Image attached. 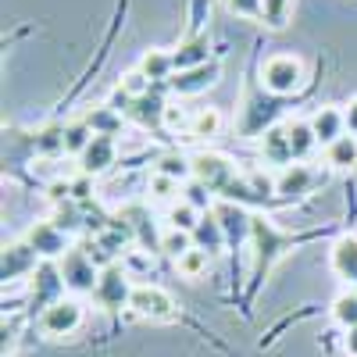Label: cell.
<instances>
[{
    "instance_id": "9c48e42d",
    "label": "cell",
    "mask_w": 357,
    "mask_h": 357,
    "mask_svg": "<svg viewBox=\"0 0 357 357\" xmlns=\"http://www.w3.org/2000/svg\"><path fill=\"white\" fill-rule=\"evenodd\" d=\"M215 218L222 222V232H225V240L232 247H240V243H250V229H254V215H247V207L243 204H232V200H218L215 207Z\"/></svg>"
},
{
    "instance_id": "ba28073f",
    "label": "cell",
    "mask_w": 357,
    "mask_h": 357,
    "mask_svg": "<svg viewBox=\"0 0 357 357\" xmlns=\"http://www.w3.org/2000/svg\"><path fill=\"white\" fill-rule=\"evenodd\" d=\"M25 243L40 254V261H61V257L72 250L68 232H65V229H57L54 222H36L33 229L25 232Z\"/></svg>"
},
{
    "instance_id": "603a6c76",
    "label": "cell",
    "mask_w": 357,
    "mask_h": 357,
    "mask_svg": "<svg viewBox=\"0 0 357 357\" xmlns=\"http://www.w3.org/2000/svg\"><path fill=\"white\" fill-rule=\"evenodd\" d=\"M325 165L336 168V172H350L357 168V136H340L333 146H325Z\"/></svg>"
},
{
    "instance_id": "44dd1931",
    "label": "cell",
    "mask_w": 357,
    "mask_h": 357,
    "mask_svg": "<svg viewBox=\"0 0 357 357\" xmlns=\"http://www.w3.org/2000/svg\"><path fill=\"white\" fill-rule=\"evenodd\" d=\"M282 129H286V136H289L293 158H296V161L311 158V151L318 146V139H314V129H311V122H304V118H286V122H282Z\"/></svg>"
},
{
    "instance_id": "277c9868",
    "label": "cell",
    "mask_w": 357,
    "mask_h": 357,
    "mask_svg": "<svg viewBox=\"0 0 357 357\" xmlns=\"http://www.w3.org/2000/svg\"><path fill=\"white\" fill-rule=\"evenodd\" d=\"M82 321H86L82 301L79 296H61L57 304L40 311V333L50 340H65V336H75L82 329Z\"/></svg>"
},
{
    "instance_id": "74e56055",
    "label": "cell",
    "mask_w": 357,
    "mask_h": 357,
    "mask_svg": "<svg viewBox=\"0 0 357 357\" xmlns=\"http://www.w3.org/2000/svg\"><path fill=\"white\" fill-rule=\"evenodd\" d=\"M343 350H347L350 357H357V325H350V329H347V336H343Z\"/></svg>"
},
{
    "instance_id": "e575fe53",
    "label": "cell",
    "mask_w": 357,
    "mask_h": 357,
    "mask_svg": "<svg viewBox=\"0 0 357 357\" xmlns=\"http://www.w3.org/2000/svg\"><path fill=\"white\" fill-rule=\"evenodd\" d=\"M57 229H65V232H75L79 229V222H82V215H79V207H75V200H65L61 207H57V215L50 218Z\"/></svg>"
},
{
    "instance_id": "4316f807",
    "label": "cell",
    "mask_w": 357,
    "mask_h": 357,
    "mask_svg": "<svg viewBox=\"0 0 357 357\" xmlns=\"http://www.w3.org/2000/svg\"><path fill=\"white\" fill-rule=\"evenodd\" d=\"M165 222H168V229H178V232H190L193 236V229L200 222V211H197L193 204H186V200H175V204H168Z\"/></svg>"
},
{
    "instance_id": "1f68e13d",
    "label": "cell",
    "mask_w": 357,
    "mask_h": 357,
    "mask_svg": "<svg viewBox=\"0 0 357 357\" xmlns=\"http://www.w3.org/2000/svg\"><path fill=\"white\" fill-rule=\"evenodd\" d=\"M289 11H293V0H261V22L268 29H282L289 22Z\"/></svg>"
},
{
    "instance_id": "484cf974",
    "label": "cell",
    "mask_w": 357,
    "mask_h": 357,
    "mask_svg": "<svg viewBox=\"0 0 357 357\" xmlns=\"http://www.w3.org/2000/svg\"><path fill=\"white\" fill-rule=\"evenodd\" d=\"M154 172L175 178V183H190V178H193V161L186 154H178V151H168V154L158 158V168Z\"/></svg>"
},
{
    "instance_id": "5bb4252c",
    "label": "cell",
    "mask_w": 357,
    "mask_h": 357,
    "mask_svg": "<svg viewBox=\"0 0 357 357\" xmlns=\"http://www.w3.org/2000/svg\"><path fill=\"white\" fill-rule=\"evenodd\" d=\"M122 114H126V118H132L136 126L151 129V126H161L165 118H168V104H165V97L158 93V89H151V93H143V97L129 100Z\"/></svg>"
},
{
    "instance_id": "cb8c5ba5",
    "label": "cell",
    "mask_w": 357,
    "mask_h": 357,
    "mask_svg": "<svg viewBox=\"0 0 357 357\" xmlns=\"http://www.w3.org/2000/svg\"><path fill=\"white\" fill-rule=\"evenodd\" d=\"M122 118H126L122 111H114L111 104H100V107H89L82 122L93 129V136H114L118 129H122Z\"/></svg>"
},
{
    "instance_id": "836d02e7",
    "label": "cell",
    "mask_w": 357,
    "mask_h": 357,
    "mask_svg": "<svg viewBox=\"0 0 357 357\" xmlns=\"http://www.w3.org/2000/svg\"><path fill=\"white\" fill-rule=\"evenodd\" d=\"M211 197H215V193L207 190L204 183H197V178H190V183L183 186V200H186V204H193L200 215H207V211L215 207V200H211Z\"/></svg>"
},
{
    "instance_id": "d590c367",
    "label": "cell",
    "mask_w": 357,
    "mask_h": 357,
    "mask_svg": "<svg viewBox=\"0 0 357 357\" xmlns=\"http://www.w3.org/2000/svg\"><path fill=\"white\" fill-rule=\"evenodd\" d=\"M232 15H243V18H261V0H225Z\"/></svg>"
},
{
    "instance_id": "f1b7e54d",
    "label": "cell",
    "mask_w": 357,
    "mask_h": 357,
    "mask_svg": "<svg viewBox=\"0 0 357 357\" xmlns=\"http://www.w3.org/2000/svg\"><path fill=\"white\" fill-rule=\"evenodd\" d=\"M93 143V129H89L82 118L79 122H68L65 126V154H72V158H82V151Z\"/></svg>"
},
{
    "instance_id": "8d00e7d4",
    "label": "cell",
    "mask_w": 357,
    "mask_h": 357,
    "mask_svg": "<svg viewBox=\"0 0 357 357\" xmlns=\"http://www.w3.org/2000/svg\"><path fill=\"white\" fill-rule=\"evenodd\" d=\"M343 118H347V132H350V136H357V97H354V100L347 104Z\"/></svg>"
},
{
    "instance_id": "d4e9b609",
    "label": "cell",
    "mask_w": 357,
    "mask_h": 357,
    "mask_svg": "<svg viewBox=\"0 0 357 357\" xmlns=\"http://www.w3.org/2000/svg\"><path fill=\"white\" fill-rule=\"evenodd\" d=\"M139 72L151 79V82H172L175 61H172L168 50H146V54L139 57Z\"/></svg>"
},
{
    "instance_id": "3957f363",
    "label": "cell",
    "mask_w": 357,
    "mask_h": 357,
    "mask_svg": "<svg viewBox=\"0 0 357 357\" xmlns=\"http://www.w3.org/2000/svg\"><path fill=\"white\" fill-rule=\"evenodd\" d=\"M57 268H61L65 289H72L75 296L93 293V289H97V282H100V264L93 261V254L82 250V247H72L61 261H57Z\"/></svg>"
},
{
    "instance_id": "7c38bea8",
    "label": "cell",
    "mask_w": 357,
    "mask_h": 357,
    "mask_svg": "<svg viewBox=\"0 0 357 357\" xmlns=\"http://www.w3.org/2000/svg\"><path fill=\"white\" fill-rule=\"evenodd\" d=\"M36 268H40V254L29 247L25 240L4 247V261H0V279H4V282H15V279L33 275Z\"/></svg>"
},
{
    "instance_id": "ffe728a7",
    "label": "cell",
    "mask_w": 357,
    "mask_h": 357,
    "mask_svg": "<svg viewBox=\"0 0 357 357\" xmlns=\"http://www.w3.org/2000/svg\"><path fill=\"white\" fill-rule=\"evenodd\" d=\"M225 232H222V222L215 218V211H207V215H200V222H197V229H193V247L197 250H207V254H222L225 250Z\"/></svg>"
},
{
    "instance_id": "d6a6232c",
    "label": "cell",
    "mask_w": 357,
    "mask_h": 357,
    "mask_svg": "<svg viewBox=\"0 0 357 357\" xmlns=\"http://www.w3.org/2000/svg\"><path fill=\"white\" fill-rule=\"evenodd\" d=\"M186 250H193V236L190 232H178V229H165L161 232V254H168L172 261H178Z\"/></svg>"
},
{
    "instance_id": "d6986e66",
    "label": "cell",
    "mask_w": 357,
    "mask_h": 357,
    "mask_svg": "<svg viewBox=\"0 0 357 357\" xmlns=\"http://www.w3.org/2000/svg\"><path fill=\"white\" fill-rule=\"evenodd\" d=\"M172 61H175V72H186V68H197V65L215 61V57H211V40H207V33H197V36H190L186 43H178V50L172 54Z\"/></svg>"
},
{
    "instance_id": "9a60e30c",
    "label": "cell",
    "mask_w": 357,
    "mask_h": 357,
    "mask_svg": "<svg viewBox=\"0 0 357 357\" xmlns=\"http://www.w3.org/2000/svg\"><path fill=\"white\" fill-rule=\"evenodd\" d=\"M118 161V143H114V136H93V143L82 151V158H79V165H82V175H104L111 165Z\"/></svg>"
},
{
    "instance_id": "52a82bcc",
    "label": "cell",
    "mask_w": 357,
    "mask_h": 357,
    "mask_svg": "<svg viewBox=\"0 0 357 357\" xmlns=\"http://www.w3.org/2000/svg\"><path fill=\"white\" fill-rule=\"evenodd\" d=\"M129 311L136 318H151V321H168L175 318V301H172V293L154 286V282H143L132 289V301H129Z\"/></svg>"
},
{
    "instance_id": "8992f818",
    "label": "cell",
    "mask_w": 357,
    "mask_h": 357,
    "mask_svg": "<svg viewBox=\"0 0 357 357\" xmlns=\"http://www.w3.org/2000/svg\"><path fill=\"white\" fill-rule=\"evenodd\" d=\"M190 161H193V178L204 183L215 197H222L236 178H240V175H236V165L225 154H218V151H197Z\"/></svg>"
},
{
    "instance_id": "e0dca14e",
    "label": "cell",
    "mask_w": 357,
    "mask_h": 357,
    "mask_svg": "<svg viewBox=\"0 0 357 357\" xmlns=\"http://www.w3.org/2000/svg\"><path fill=\"white\" fill-rule=\"evenodd\" d=\"M261 158H264V165H275V168H289V165H296L293 146H289V136H286L282 126H272V129L261 136Z\"/></svg>"
},
{
    "instance_id": "2e32d148",
    "label": "cell",
    "mask_w": 357,
    "mask_h": 357,
    "mask_svg": "<svg viewBox=\"0 0 357 357\" xmlns=\"http://www.w3.org/2000/svg\"><path fill=\"white\" fill-rule=\"evenodd\" d=\"M311 129H314L318 146H333L340 136H347V118L340 107H318L311 114Z\"/></svg>"
},
{
    "instance_id": "4fadbf2b",
    "label": "cell",
    "mask_w": 357,
    "mask_h": 357,
    "mask_svg": "<svg viewBox=\"0 0 357 357\" xmlns=\"http://www.w3.org/2000/svg\"><path fill=\"white\" fill-rule=\"evenodd\" d=\"M222 75V65L218 61H207V65H197V68H186V72H175L172 75V89L178 97H193V93H204L207 86H215Z\"/></svg>"
},
{
    "instance_id": "30bf717a",
    "label": "cell",
    "mask_w": 357,
    "mask_h": 357,
    "mask_svg": "<svg viewBox=\"0 0 357 357\" xmlns=\"http://www.w3.org/2000/svg\"><path fill=\"white\" fill-rule=\"evenodd\" d=\"M65 296V279H61V268L43 261L36 268V275H33V307L47 311L50 304H57Z\"/></svg>"
},
{
    "instance_id": "ac0fdd59",
    "label": "cell",
    "mask_w": 357,
    "mask_h": 357,
    "mask_svg": "<svg viewBox=\"0 0 357 357\" xmlns=\"http://www.w3.org/2000/svg\"><path fill=\"white\" fill-rule=\"evenodd\" d=\"M329 261H333V272L340 279H347L350 289H357V236H350V232L340 236V240L333 243Z\"/></svg>"
},
{
    "instance_id": "5b68a950",
    "label": "cell",
    "mask_w": 357,
    "mask_h": 357,
    "mask_svg": "<svg viewBox=\"0 0 357 357\" xmlns=\"http://www.w3.org/2000/svg\"><path fill=\"white\" fill-rule=\"evenodd\" d=\"M132 275H129V268L126 264H107V268H100V282H97V289H93V301L104 307V311H122V307H129V301H132Z\"/></svg>"
},
{
    "instance_id": "f546056e",
    "label": "cell",
    "mask_w": 357,
    "mask_h": 357,
    "mask_svg": "<svg viewBox=\"0 0 357 357\" xmlns=\"http://www.w3.org/2000/svg\"><path fill=\"white\" fill-rule=\"evenodd\" d=\"M146 190H151L154 200H165V204H175V200H183V183H175V178L154 172L151 175V183H146Z\"/></svg>"
},
{
    "instance_id": "83f0119b",
    "label": "cell",
    "mask_w": 357,
    "mask_h": 357,
    "mask_svg": "<svg viewBox=\"0 0 357 357\" xmlns=\"http://www.w3.org/2000/svg\"><path fill=\"white\" fill-rule=\"evenodd\" d=\"M207 268H211V254L207 250H186L183 257L175 261V272L183 275V279H204L207 275Z\"/></svg>"
},
{
    "instance_id": "7402d4cb",
    "label": "cell",
    "mask_w": 357,
    "mask_h": 357,
    "mask_svg": "<svg viewBox=\"0 0 357 357\" xmlns=\"http://www.w3.org/2000/svg\"><path fill=\"white\" fill-rule=\"evenodd\" d=\"M222 126H225V118L218 107H200L186 122V132H190V139H215L222 132Z\"/></svg>"
},
{
    "instance_id": "6da1fadb",
    "label": "cell",
    "mask_w": 357,
    "mask_h": 357,
    "mask_svg": "<svg viewBox=\"0 0 357 357\" xmlns=\"http://www.w3.org/2000/svg\"><path fill=\"white\" fill-rule=\"evenodd\" d=\"M289 247H293V236L279 232L268 218L254 215V229H250V250H254V268H250L254 275L250 279H254V286L264 282V275L272 272V264L279 261V254L289 250Z\"/></svg>"
},
{
    "instance_id": "8fae6325",
    "label": "cell",
    "mask_w": 357,
    "mask_h": 357,
    "mask_svg": "<svg viewBox=\"0 0 357 357\" xmlns=\"http://www.w3.org/2000/svg\"><path fill=\"white\" fill-rule=\"evenodd\" d=\"M314 183H318V172L314 168L289 165V168H282L275 175V197L279 200H301V197H307L314 190Z\"/></svg>"
},
{
    "instance_id": "7a4b0ae2",
    "label": "cell",
    "mask_w": 357,
    "mask_h": 357,
    "mask_svg": "<svg viewBox=\"0 0 357 357\" xmlns=\"http://www.w3.org/2000/svg\"><path fill=\"white\" fill-rule=\"evenodd\" d=\"M261 86L272 97H289L304 86V61L293 54H275L261 65Z\"/></svg>"
},
{
    "instance_id": "4dcf8cb0",
    "label": "cell",
    "mask_w": 357,
    "mask_h": 357,
    "mask_svg": "<svg viewBox=\"0 0 357 357\" xmlns=\"http://www.w3.org/2000/svg\"><path fill=\"white\" fill-rule=\"evenodd\" d=\"M333 321L343 325V329L357 325V289H347V293H340L333 301Z\"/></svg>"
}]
</instances>
